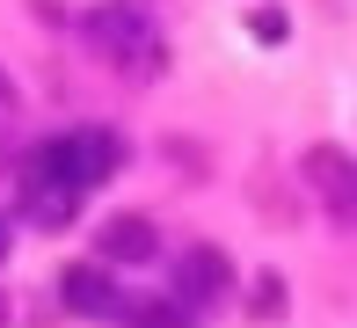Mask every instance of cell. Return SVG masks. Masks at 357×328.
Returning a JSON list of instances; mask_svg holds the SVG:
<instances>
[{
    "mask_svg": "<svg viewBox=\"0 0 357 328\" xmlns=\"http://www.w3.org/2000/svg\"><path fill=\"white\" fill-rule=\"evenodd\" d=\"M8 110H15V80L0 73V117H8Z\"/></svg>",
    "mask_w": 357,
    "mask_h": 328,
    "instance_id": "obj_9",
    "label": "cell"
},
{
    "mask_svg": "<svg viewBox=\"0 0 357 328\" xmlns=\"http://www.w3.org/2000/svg\"><path fill=\"white\" fill-rule=\"evenodd\" d=\"M124 328H197V314H190L175 292H160V299H132L124 306Z\"/></svg>",
    "mask_w": 357,
    "mask_h": 328,
    "instance_id": "obj_8",
    "label": "cell"
},
{
    "mask_svg": "<svg viewBox=\"0 0 357 328\" xmlns=\"http://www.w3.org/2000/svg\"><path fill=\"white\" fill-rule=\"evenodd\" d=\"M59 292H66V306H73L80 321H124V306H132L102 262H73V270L59 277Z\"/></svg>",
    "mask_w": 357,
    "mask_h": 328,
    "instance_id": "obj_4",
    "label": "cell"
},
{
    "mask_svg": "<svg viewBox=\"0 0 357 328\" xmlns=\"http://www.w3.org/2000/svg\"><path fill=\"white\" fill-rule=\"evenodd\" d=\"M73 211H80V190L52 183V175H37V168H22V219L29 226H66Z\"/></svg>",
    "mask_w": 357,
    "mask_h": 328,
    "instance_id": "obj_6",
    "label": "cell"
},
{
    "mask_svg": "<svg viewBox=\"0 0 357 328\" xmlns=\"http://www.w3.org/2000/svg\"><path fill=\"white\" fill-rule=\"evenodd\" d=\"M0 255H8V226H0Z\"/></svg>",
    "mask_w": 357,
    "mask_h": 328,
    "instance_id": "obj_10",
    "label": "cell"
},
{
    "mask_svg": "<svg viewBox=\"0 0 357 328\" xmlns=\"http://www.w3.org/2000/svg\"><path fill=\"white\" fill-rule=\"evenodd\" d=\"M80 29H88L95 59L117 66L124 80H153L160 59H168V44H160L153 15H146L139 0H102V8H88V22H80Z\"/></svg>",
    "mask_w": 357,
    "mask_h": 328,
    "instance_id": "obj_1",
    "label": "cell"
},
{
    "mask_svg": "<svg viewBox=\"0 0 357 328\" xmlns=\"http://www.w3.org/2000/svg\"><path fill=\"white\" fill-rule=\"evenodd\" d=\"M175 299L190 306V314H212V306H226L234 299V262H226L219 248H190L183 262H175Z\"/></svg>",
    "mask_w": 357,
    "mask_h": 328,
    "instance_id": "obj_3",
    "label": "cell"
},
{
    "mask_svg": "<svg viewBox=\"0 0 357 328\" xmlns=\"http://www.w3.org/2000/svg\"><path fill=\"white\" fill-rule=\"evenodd\" d=\"M306 183H314V197L328 211H357V161L335 154V146H314L306 154Z\"/></svg>",
    "mask_w": 357,
    "mask_h": 328,
    "instance_id": "obj_5",
    "label": "cell"
},
{
    "mask_svg": "<svg viewBox=\"0 0 357 328\" xmlns=\"http://www.w3.org/2000/svg\"><path fill=\"white\" fill-rule=\"evenodd\" d=\"M22 168H37V175H52V183L88 197L95 183H109V175L124 168V139L117 131H66V139H44Z\"/></svg>",
    "mask_w": 357,
    "mask_h": 328,
    "instance_id": "obj_2",
    "label": "cell"
},
{
    "mask_svg": "<svg viewBox=\"0 0 357 328\" xmlns=\"http://www.w3.org/2000/svg\"><path fill=\"white\" fill-rule=\"evenodd\" d=\"M95 248H102V262H153L160 241H153V219H139V211H117V219L95 234Z\"/></svg>",
    "mask_w": 357,
    "mask_h": 328,
    "instance_id": "obj_7",
    "label": "cell"
}]
</instances>
